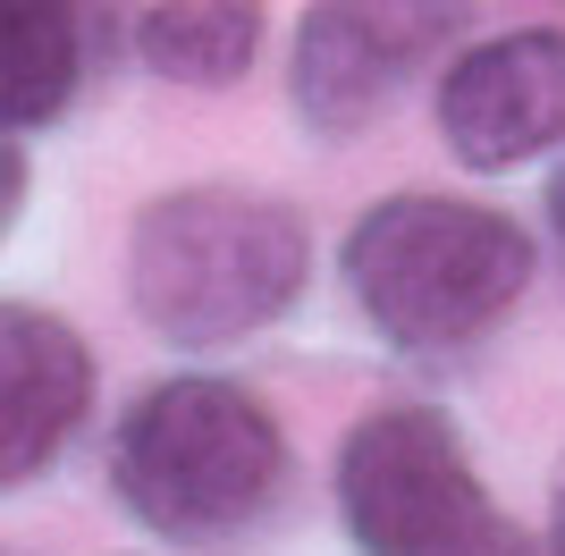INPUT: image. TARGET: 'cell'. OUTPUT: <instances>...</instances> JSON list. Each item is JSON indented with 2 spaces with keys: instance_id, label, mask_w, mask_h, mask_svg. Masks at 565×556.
<instances>
[{
  "instance_id": "obj_6",
  "label": "cell",
  "mask_w": 565,
  "mask_h": 556,
  "mask_svg": "<svg viewBox=\"0 0 565 556\" xmlns=\"http://www.w3.org/2000/svg\"><path fill=\"white\" fill-rule=\"evenodd\" d=\"M430 110L465 169H523L532 152L565 143V18H532L456 51Z\"/></svg>"
},
{
  "instance_id": "obj_4",
  "label": "cell",
  "mask_w": 565,
  "mask_h": 556,
  "mask_svg": "<svg viewBox=\"0 0 565 556\" xmlns=\"http://www.w3.org/2000/svg\"><path fill=\"white\" fill-rule=\"evenodd\" d=\"M338 514L363 556H532L430 405H380L338 447Z\"/></svg>"
},
{
  "instance_id": "obj_2",
  "label": "cell",
  "mask_w": 565,
  "mask_h": 556,
  "mask_svg": "<svg viewBox=\"0 0 565 556\" xmlns=\"http://www.w3.org/2000/svg\"><path fill=\"white\" fill-rule=\"evenodd\" d=\"M312 278L305 211L254 185H178L136 211L127 303L169 346H236L287 312Z\"/></svg>"
},
{
  "instance_id": "obj_12",
  "label": "cell",
  "mask_w": 565,
  "mask_h": 556,
  "mask_svg": "<svg viewBox=\"0 0 565 556\" xmlns=\"http://www.w3.org/2000/svg\"><path fill=\"white\" fill-rule=\"evenodd\" d=\"M548 228H557V245H565V161L548 169Z\"/></svg>"
},
{
  "instance_id": "obj_7",
  "label": "cell",
  "mask_w": 565,
  "mask_h": 556,
  "mask_svg": "<svg viewBox=\"0 0 565 556\" xmlns=\"http://www.w3.org/2000/svg\"><path fill=\"white\" fill-rule=\"evenodd\" d=\"M94 414V346L60 312L0 296V498L43 481Z\"/></svg>"
},
{
  "instance_id": "obj_10",
  "label": "cell",
  "mask_w": 565,
  "mask_h": 556,
  "mask_svg": "<svg viewBox=\"0 0 565 556\" xmlns=\"http://www.w3.org/2000/svg\"><path fill=\"white\" fill-rule=\"evenodd\" d=\"M18 211H25V152H18V136H0V236H9Z\"/></svg>"
},
{
  "instance_id": "obj_3",
  "label": "cell",
  "mask_w": 565,
  "mask_h": 556,
  "mask_svg": "<svg viewBox=\"0 0 565 556\" xmlns=\"http://www.w3.org/2000/svg\"><path fill=\"white\" fill-rule=\"evenodd\" d=\"M532 287V236L465 194H388L347 228V296L405 354L490 338Z\"/></svg>"
},
{
  "instance_id": "obj_1",
  "label": "cell",
  "mask_w": 565,
  "mask_h": 556,
  "mask_svg": "<svg viewBox=\"0 0 565 556\" xmlns=\"http://www.w3.org/2000/svg\"><path fill=\"white\" fill-rule=\"evenodd\" d=\"M110 489L152 539L236 556L287 523L296 463H287V430L254 388L212 379V371H178L118 414Z\"/></svg>"
},
{
  "instance_id": "obj_9",
  "label": "cell",
  "mask_w": 565,
  "mask_h": 556,
  "mask_svg": "<svg viewBox=\"0 0 565 556\" xmlns=\"http://www.w3.org/2000/svg\"><path fill=\"white\" fill-rule=\"evenodd\" d=\"M136 60L169 85H236L262 51V9L236 0H178V9H143L136 18Z\"/></svg>"
},
{
  "instance_id": "obj_11",
  "label": "cell",
  "mask_w": 565,
  "mask_h": 556,
  "mask_svg": "<svg viewBox=\"0 0 565 556\" xmlns=\"http://www.w3.org/2000/svg\"><path fill=\"white\" fill-rule=\"evenodd\" d=\"M548 556H565V463H557V489H548Z\"/></svg>"
},
{
  "instance_id": "obj_8",
  "label": "cell",
  "mask_w": 565,
  "mask_h": 556,
  "mask_svg": "<svg viewBox=\"0 0 565 556\" xmlns=\"http://www.w3.org/2000/svg\"><path fill=\"white\" fill-rule=\"evenodd\" d=\"M85 25L94 18L60 0H0V136L68 118V101L85 93V60H94Z\"/></svg>"
},
{
  "instance_id": "obj_5",
  "label": "cell",
  "mask_w": 565,
  "mask_h": 556,
  "mask_svg": "<svg viewBox=\"0 0 565 556\" xmlns=\"http://www.w3.org/2000/svg\"><path fill=\"white\" fill-rule=\"evenodd\" d=\"M456 34V9H388V0H330V9H305L296 25V118H305L321 143H347L363 127L388 118L414 76L439 60V43Z\"/></svg>"
}]
</instances>
